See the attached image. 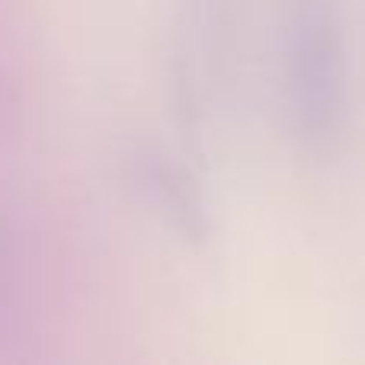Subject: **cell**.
Here are the masks:
<instances>
[{
    "label": "cell",
    "mask_w": 365,
    "mask_h": 365,
    "mask_svg": "<svg viewBox=\"0 0 365 365\" xmlns=\"http://www.w3.org/2000/svg\"><path fill=\"white\" fill-rule=\"evenodd\" d=\"M282 81L292 125L304 145L327 151L346 122V58L334 6L308 4L282 32Z\"/></svg>",
    "instance_id": "cell-1"
},
{
    "label": "cell",
    "mask_w": 365,
    "mask_h": 365,
    "mask_svg": "<svg viewBox=\"0 0 365 365\" xmlns=\"http://www.w3.org/2000/svg\"><path fill=\"white\" fill-rule=\"evenodd\" d=\"M145 182L173 227H180L189 237L205 234V227H208L205 208H202L199 195H195L192 182H189V173L182 170V167L170 164V160H164V158H148L145 160Z\"/></svg>",
    "instance_id": "cell-2"
}]
</instances>
